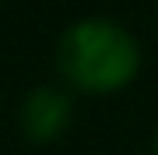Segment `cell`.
Instances as JSON below:
<instances>
[{"label": "cell", "mask_w": 158, "mask_h": 155, "mask_svg": "<svg viewBox=\"0 0 158 155\" xmlns=\"http://www.w3.org/2000/svg\"><path fill=\"white\" fill-rule=\"evenodd\" d=\"M53 63L70 92L116 95L137 81L144 67V53L137 35L123 21L106 14H88L60 32Z\"/></svg>", "instance_id": "6da1fadb"}, {"label": "cell", "mask_w": 158, "mask_h": 155, "mask_svg": "<svg viewBox=\"0 0 158 155\" xmlns=\"http://www.w3.org/2000/svg\"><path fill=\"white\" fill-rule=\"evenodd\" d=\"M74 123V99L67 88L56 85H35L21 102L18 127L32 144H53L70 131Z\"/></svg>", "instance_id": "7a4b0ae2"}, {"label": "cell", "mask_w": 158, "mask_h": 155, "mask_svg": "<svg viewBox=\"0 0 158 155\" xmlns=\"http://www.w3.org/2000/svg\"><path fill=\"white\" fill-rule=\"evenodd\" d=\"M151 155H158V127H155V138H151Z\"/></svg>", "instance_id": "3957f363"}]
</instances>
